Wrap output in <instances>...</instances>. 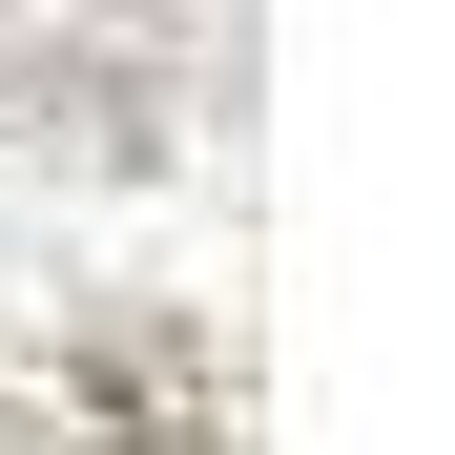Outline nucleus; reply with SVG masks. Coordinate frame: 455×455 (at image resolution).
I'll return each instance as SVG.
<instances>
[{
	"label": "nucleus",
	"instance_id": "obj_1",
	"mask_svg": "<svg viewBox=\"0 0 455 455\" xmlns=\"http://www.w3.org/2000/svg\"><path fill=\"white\" fill-rule=\"evenodd\" d=\"M62 414H84L104 455H228V394H207V352H187V331H145V352H104V372H62Z\"/></svg>",
	"mask_w": 455,
	"mask_h": 455
}]
</instances>
